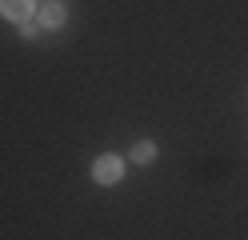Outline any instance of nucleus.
I'll return each mask as SVG.
<instances>
[{
  "label": "nucleus",
  "mask_w": 248,
  "mask_h": 240,
  "mask_svg": "<svg viewBox=\"0 0 248 240\" xmlns=\"http://www.w3.org/2000/svg\"><path fill=\"white\" fill-rule=\"evenodd\" d=\"M120 180H124V160H120V156L104 152V156H96V160H92V184L112 188V184H120Z\"/></svg>",
  "instance_id": "nucleus-1"
},
{
  "label": "nucleus",
  "mask_w": 248,
  "mask_h": 240,
  "mask_svg": "<svg viewBox=\"0 0 248 240\" xmlns=\"http://www.w3.org/2000/svg\"><path fill=\"white\" fill-rule=\"evenodd\" d=\"M36 24L44 32H60L68 24V8H64V0H44V4L36 8Z\"/></svg>",
  "instance_id": "nucleus-2"
},
{
  "label": "nucleus",
  "mask_w": 248,
  "mask_h": 240,
  "mask_svg": "<svg viewBox=\"0 0 248 240\" xmlns=\"http://www.w3.org/2000/svg\"><path fill=\"white\" fill-rule=\"evenodd\" d=\"M36 0H0V16L4 20H12V24H20V20H32L36 16Z\"/></svg>",
  "instance_id": "nucleus-3"
},
{
  "label": "nucleus",
  "mask_w": 248,
  "mask_h": 240,
  "mask_svg": "<svg viewBox=\"0 0 248 240\" xmlns=\"http://www.w3.org/2000/svg\"><path fill=\"white\" fill-rule=\"evenodd\" d=\"M160 156V148H156V140H136L132 144V148H128V160H132V164H152V160H156Z\"/></svg>",
  "instance_id": "nucleus-4"
},
{
  "label": "nucleus",
  "mask_w": 248,
  "mask_h": 240,
  "mask_svg": "<svg viewBox=\"0 0 248 240\" xmlns=\"http://www.w3.org/2000/svg\"><path fill=\"white\" fill-rule=\"evenodd\" d=\"M16 32H20V36H24V40H36V36H40V32H44V28L36 24V16H32V20H20V24H16Z\"/></svg>",
  "instance_id": "nucleus-5"
}]
</instances>
